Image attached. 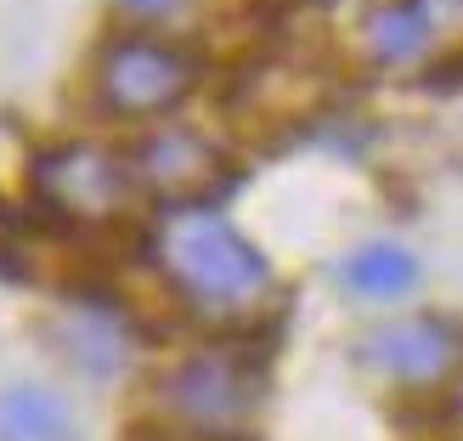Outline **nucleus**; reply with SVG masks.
<instances>
[{"instance_id": "obj_2", "label": "nucleus", "mask_w": 463, "mask_h": 441, "mask_svg": "<svg viewBox=\"0 0 463 441\" xmlns=\"http://www.w3.org/2000/svg\"><path fill=\"white\" fill-rule=\"evenodd\" d=\"M367 57L390 74L424 68L435 80L463 74V0H396L362 23Z\"/></svg>"}, {"instance_id": "obj_5", "label": "nucleus", "mask_w": 463, "mask_h": 441, "mask_svg": "<svg viewBox=\"0 0 463 441\" xmlns=\"http://www.w3.org/2000/svg\"><path fill=\"white\" fill-rule=\"evenodd\" d=\"M165 402L175 407V419H187L193 430L226 436L254 413V374H249V362H238L232 351H203L170 379Z\"/></svg>"}, {"instance_id": "obj_7", "label": "nucleus", "mask_w": 463, "mask_h": 441, "mask_svg": "<svg viewBox=\"0 0 463 441\" xmlns=\"http://www.w3.org/2000/svg\"><path fill=\"white\" fill-rule=\"evenodd\" d=\"M362 357L402 385H435L458 368V334L435 317H396L362 340Z\"/></svg>"}, {"instance_id": "obj_1", "label": "nucleus", "mask_w": 463, "mask_h": 441, "mask_svg": "<svg viewBox=\"0 0 463 441\" xmlns=\"http://www.w3.org/2000/svg\"><path fill=\"white\" fill-rule=\"evenodd\" d=\"M153 254L165 277L203 312H238L266 294V261L249 238H238L221 216L198 210V204H175V210L153 226Z\"/></svg>"}, {"instance_id": "obj_3", "label": "nucleus", "mask_w": 463, "mask_h": 441, "mask_svg": "<svg viewBox=\"0 0 463 441\" xmlns=\"http://www.w3.org/2000/svg\"><path fill=\"white\" fill-rule=\"evenodd\" d=\"M193 85V57L181 45L130 34L113 40L102 62H97V91L108 113H125V120H153V113L175 108Z\"/></svg>"}, {"instance_id": "obj_9", "label": "nucleus", "mask_w": 463, "mask_h": 441, "mask_svg": "<svg viewBox=\"0 0 463 441\" xmlns=\"http://www.w3.org/2000/svg\"><path fill=\"white\" fill-rule=\"evenodd\" d=\"M0 441H74V413L45 385L0 390Z\"/></svg>"}, {"instance_id": "obj_8", "label": "nucleus", "mask_w": 463, "mask_h": 441, "mask_svg": "<svg viewBox=\"0 0 463 441\" xmlns=\"http://www.w3.org/2000/svg\"><path fill=\"white\" fill-rule=\"evenodd\" d=\"M419 277H424L419 272V254L402 249V244H390V238L362 244L356 254H345V261H339V283L351 289L356 300H373V306L412 294V289H419Z\"/></svg>"}, {"instance_id": "obj_10", "label": "nucleus", "mask_w": 463, "mask_h": 441, "mask_svg": "<svg viewBox=\"0 0 463 441\" xmlns=\"http://www.w3.org/2000/svg\"><path fill=\"white\" fill-rule=\"evenodd\" d=\"M125 6H130V12H170L175 0H125Z\"/></svg>"}, {"instance_id": "obj_6", "label": "nucleus", "mask_w": 463, "mask_h": 441, "mask_svg": "<svg viewBox=\"0 0 463 441\" xmlns=\"http://www.w3.org/2000/svg\"><path fill=\"white\" fill-rule=\"evenodd\" d=\"M136 176H142L147 193H158L175 210V204H198L210 187H221L226 158L210 136H198V130H158L142 142V153H136Z\"/></svg>"}, {"instance_id": "obj_4", "label": "nucleus", "mask_w": 463, "mask_h": 441, "mask_svg": "<svg viewBox=\"0 0 463 441\" xmlns=\"http://www.w3.org/2000/svg\"><path fill=\"white\" fill-rule=\"evenodd\" d=\"M125 165L102 148H57L34 165V193L62 221H108L125 204Z\"/></svg>"}]
</instances>
